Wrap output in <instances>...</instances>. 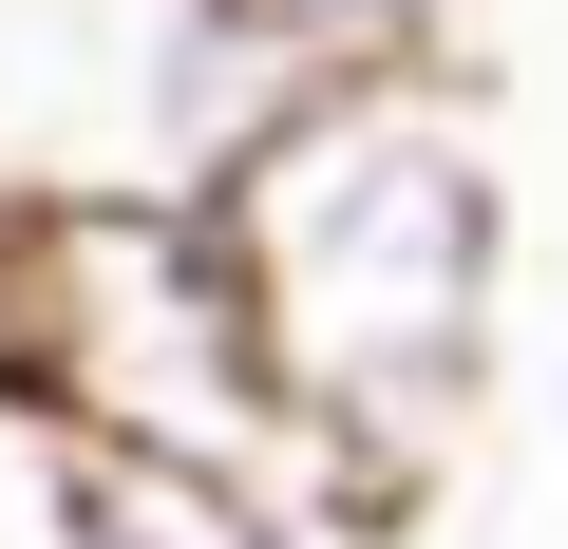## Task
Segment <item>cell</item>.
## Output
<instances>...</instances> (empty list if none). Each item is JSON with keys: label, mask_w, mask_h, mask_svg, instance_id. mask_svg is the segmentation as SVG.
I'll use <instances>...</instances> for the list:
<instances>
[{"label": "cell", "mask_w": 568, "mask_h": 549, "mask_svg": "<svg viewBox=\"0 0 568 549\" xmlns=\"http://www.w3.org/2000/svg\"><path fill=\"white\" fill-rule=\"evenodd\" d=\"M77 455H95V417L0 342V549H58V511H77Z\"/></svg>", "instance_id": "cell-5"}, {"label": "cell", "mask_w": 568, "mask_h": 549, "mask_svg": "<svg viewBox=\"0 0 568 549\" xmlns=\"http://www.w3.org/2000/svg\"><path fill=\"white\" fill-rule=\"evenodd\" d=\"M246 285H265V342H284V398H304V455L436 511V455L493 379V304H511V171H493V114L436 77V58H342L284 95V133L209 190Z\"/></svg>", "instance_id": "cell-1"}, {"label": "cell", "mask_w": 568, "mask_h": 549, "mask_svg": "<svg viewBox=\"0 0 568 549\" xmlns=\"http://www.w3.org/2000/svg\"><path fill=\"white\" fill-rule=\"evenodd\" d=\"M361 511H398V492H361V474H323V455H284V474H209V455H133V436H95L58 549H342Z\"/></svg>", "instance_id": "cell-4"}, {"label": "cell", "mask_w": 568, "mask_h": 549, "mask_svg": "<svg viewBox=\"0 0 568 549\" xmlns=\"http://www.w3.org/2000/svg\"><path fill=\"white\" fill-rule=\"evenodd\" d=\"M246 20L284 39V58H436V20H455V0H246Z\"/></svg>", "instance_id": "cell-6"}, {"label": "cell", "mask_w": 568, "mask_h": 549, "mask_svg": "<svg viewBox=\"0 0 568 549\" xmlns=\"http://www.w3.org/2000/svg\"><path fill=\"white\" fill-rule=\"evenodd\" d=\"M323 58H284L246 0H0V227L20 209H209L284 95Z\"/></svg>", "instance_id": "cell-3"}, {"label": "cell", "mask_w": 568, "mask_h": 549, "mask_svg": "<svg viewBox=\"0 0 568 549\" xmlns=\"http://www.w3.org/2000/svg\"><path fill=\"white\" fill-rule=\"evenodd\" d=\"M0 342L133 455H209V474L304 455V398H284L227 209H20L0 227Z\"/></svg>", "instance_id": "cell-2"}, {"label": "cell", "mask_w": 568, "mask_h": 549, "mask_svg": "<svg viewBox=\"0 0 568 549\" xmlns=\"http://www.w3.org/2000/svg\"><path fill=\"white\" fill-rule=\"evenodd\" d=\"M549 455H568V323H549Z\"/></svg>", "instance_id": "cell-7"}, {"label": "cell", "mask_w": 568, "mask_h": 549, "mask_svg": "<svg viewBox=\"0 0 568 549\" xmlns=\"http://www.w3.org/2000/svg\"><path fill=\"white\" fill-rule=\"evenodd\" d=\"M342 549H417V511H361V530H342Z\"/></svg>", "instance_id": "cell-8"}]
</instances>
